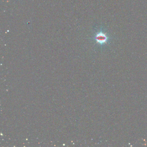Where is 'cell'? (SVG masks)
Instances as JSON below:
<instances>
[{
    "label": "cell",
    "mask_w": 147,
    "mask_h": 147,
    "mask_svg": "<svg viewBox=\"0 0 147 147\" xmlns=\"http://www.w3.org/2000/svg\"><path fill=\"white\" fill-rule=\"evenodd\" d=\"M94 39L98 43L103 44H106L108 41V38L106 34L102 32H98L94 37Z\"/></svg>",
    "instance_id": "6da1fadb"
}]
</instances>
